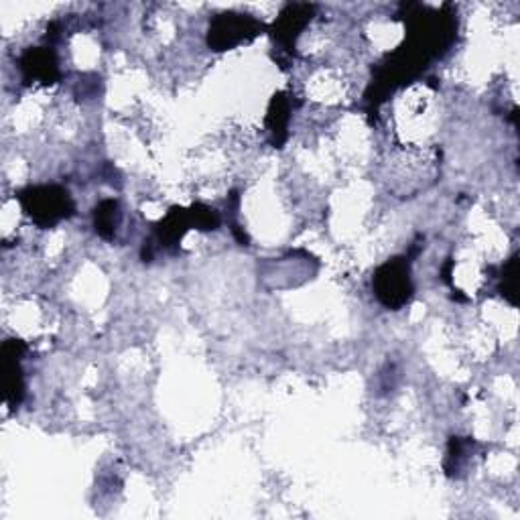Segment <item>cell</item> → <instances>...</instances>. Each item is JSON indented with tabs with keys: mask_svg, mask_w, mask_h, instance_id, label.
Here are the masks:
<instances>
[{
	"mask_svg": "<svg viewBox=\"0 0 520 520\" xmlns=\"http://www.w3.org/2000/svg\"><path fill=\"white\" fill-rule=\"evenodd\" d=\"M374 287L378 299L386 307H401L411 297V279H409V265L401 258L390 260L374 277Z\"/></svg>",
	"mask_w": 520,
	"mask_h": 520,
	"instance_id": "obj_1",
	"label": "cell"
},
{
	"mask_svg": "<svg viewBox=\"0 0 520 520\" xmlns=\"http://www.w3.org/2000/svg\"><path fill=\"white\" fill-rule=\"evenodd\" d=\"M23 204L25 210L35 218L39 224H55L57 220L65 218L72 210L68 193L57 189V187H39L29 189L23 193Z\"/></svg>",
	"mask_w": 520,
	"mask_h": 520,
	"instance_id": "obj_2",
	"label": "cell"
},
{
	"mask_svg": "<svg viewBox=\"0 0 520 520\" xmlns=\"http://www.w3.org/2000/svg\"><path fill=\"white\" fill-rule=\"evenodd\" d=\"M258 31V23L244 15H222L214 21L210 29V45L216 49L232 47L246 37H254Z\"/></svg>",
	"mask_w": 520,
	"mask_h": 520,
	"instance_id": "obj_3",
	"label": "cell"
},
{
	"mask_svg": "<svg viewBox=\"0 0 520 520\" xmlns=\"http://www.w3.org/2000/svg\"><path fill=\"white\" fill-rule=\"evenodd\" d=\"M23 70L29 78L41 80V82H53L57 78V65L55 57L49 49H31L23 57Z\"/></svg>",
	"mask_w": 520,
	"mask_h": 520,
	"instance_id": "obj_4",
	"label": "cell"
},
{
	"mask_svg": "<svg viewBox=\"0 0 520 520\" xmlns=\"http://www.w3.org/2000/svg\"><path fill=\"white\" fill-rule=\"evenodd\" d=\"M116 226V204L114 202H104L98 210H96V230L104 236L110 238L114 234Z\"/></svg>",
	"mask_w": 520,
	"mask_h": 520,
	"instance_id": "obj_5",
	"label": "cell"
}]
</instances>
